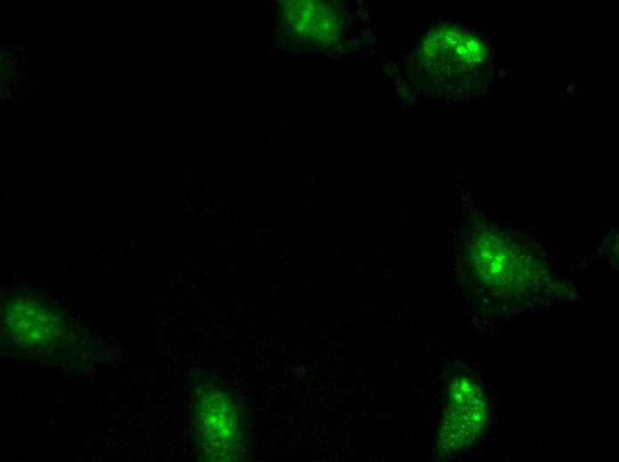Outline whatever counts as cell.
I'll return each instance as SVG.
<instances>
[{"label":"cell","instance_id":"cell-4","mask_svg":"<svg viewBox=\"0 0 619 462\" xmlns=\"http://www.w3.org/2000/svg\"><path fill=\"white\" fill-rule=\"evenodd\" d=\"M482 52L477 40L454 28H439L422 42L420 57L433 76L461 82L482 61Z\"/></svg>","mask_w":619,"mask_h":462},{"label":"cell","instance_id":"cell-6","mask_svg":"<svg viewBox=\"0 0 619 462\" xmlns=\"http://www.w3.org/2000/svg\"><path fill=\"white\" fill-rule=\"evenodd\" d=\"M0 63V81L4 83L11 73V65L5 59H1Z\"/></svg>","mask_w":619,"mask_h":462},{"label":"cell","instance_id":"cell-5","mask_svg":"<svg viewBox=\"0 0 619 462\" xmlns=\"http://www.w3.org/2000/svg\"><path fill=\"white\" fill-rule=\"evenodd\" d=\"M285 3L281 18L291 37L312 46L335 45L343 27V18L335 4L324 1Z\"/></svg>","mask_w":619,"mask_h":462},{"label":"cell","instance_id":"cell-3","mask_svg":"<svg viewBox=\"0 0 619 462\" xmlns=\"http://www.w3.org/2000/svg\"><path fill=\"white\" fill-rule=\"evenodd\" d=\"M438 437V450L452 454L470 446L486 422V403L479 386L465 373L450 382Z\"/></svg>","mask_w":619,"mask_h":462},{"label":"cell","instance_id":"cell-1","mask_svg":"<svg viewBox=\"0 0 619 462\" xmlns=\"http://www.w3.org/2000/svg\"><path fill=\"white\" fill-rule=\"evenodd\" d=\"M192 432L201 460L241 461L249 451V424L243 403L205 370L194 374Z\"/></svg>","mask_w":619,"mask_h":462},{"label":"cell","instance_id":"cell-2","mask_svg":"<svg viewBox=\"0 0 619 462\" xmlns=\"http://www.w3.org/2000/svg\"><path fill=\"white\" fill-rule=\"evenodd\" d=\"M1 332L8 352L52 361L77 355L85 339L59 308L20 291L2 298Z\"/></svg>","mask_w":619,"mask_h":462}]
</instances>
